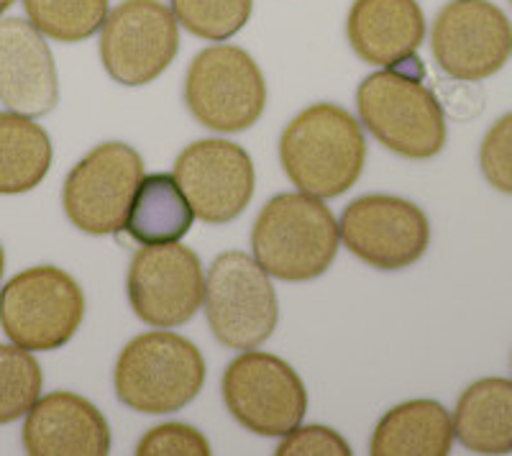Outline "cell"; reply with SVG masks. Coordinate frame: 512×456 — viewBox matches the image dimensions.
<instances>
[{"label":"cell","instance_id":"8992f818","mask_svg":"<svg viewBox=\"0 0 512 456\" xmlns=\"http://www.w3.org/2000/svg\"><path fill=\"white\" fill-rule=\"evenodd\" d=\"M203 303L210 331L226 349L262 346L280 321L269 275L244 252H226L210 264Z\"/></svg>","mask_w":512,"mask_h":456},{"label":"cell","instance_id":"d6986e66","mask_svg":"<svg viewBox=\"0 0 512 456\" xmlns=\"http://www.w3.org/2000/svg\"><path fill=\"white\" fill-rule=\"evenodd\" d=\"M454 421L436 400H410L392 408L372 436L374 456H446Z\"/></svg>","mask_w":512,"mask_h":456},{"label":"cell","instance_id":"5b68a950","mask_svg":"<svg viewBox=\"0 0 512 456\" xmlns=\"http://www.w3.org/2000/svg\"><path fill=\"white\" fill-rule=\"evenodd\" d=\"M85 316L80 285L59 267H31L0 290V326L26 351L70 344Z\"/></svg>","mask_w":512,"mask_h":456},{"label":"cell","instance_id":"5bb4252c","mask_svg":"<svg viewBox=\"0 0 512 456\" xmlns=\"http://www.w3.org/2000/svg\"><path fill=\"white\" fill-rule=\"evenodd\" d=\"M175 180L200 221L223 226L246 211L254 195V164L233 141L203 139L182 149Z\"/></svg>","mask_w":512,"mask_h":456},{"label":"cell","instance_id":"ac0fdd59","mask_svg":"<svg viewBox=\"0 0 512 456\" xmlns=\"http://www.w3.org/2000/svg\"><path fill=\"white\" fill-rule=\"evenodd\" d=\"M454 436L474 454H512V382L487 377L466 387L456 405Z\"/></svg>","mask_w":512,"mask_h":456},{"label":"cell","instance_id":"484cf974","mask_svg":"<svg viewBox=\"0 0 512 456\" xmlns=\"http://www.w3.org/2000/svg\"><path fill=\"white\" fill-rule=\"evenodd\" d=\"M139 456H208L210 444L203 433L185 423H164L152 428L136 446Z\"/></svg>","mask_w":512,"mask_h":456},{"label":"cell","instance_id":"3957f363","mask_svg":"<svg viewBox=\"0 0 512 456\" xmlns=\"http://www.w3.org/2000/svg\"><path fill=\"white\" fill-rule=\"evenodd\" d=\"M338 241L341 234L331 208L308 193L274 195L251 231L259 267L285 282H308L323 275L336 259Z\"/></svg>","mask_w":512,"mask_h":456},{"label":"cell","instance_id":"83f0119b","mask_svg":"<svg viewBox=\"0 0 512 456\" xmlns=\"http://www.w3.org/2000/svg\"><path fill=\"white\" fill-rule=\"evenodd\" d=\"M13 3H16V0H0V16H3V13H6Z\"/></svg>","mask_w":512,"mask_h":456},{"label":"cell","instance_id":"30bf717a","mask_svg":"<svg viewBox=\"0 0 512 456\" xmlns=\"http://www.w3.org/2000/svg\"><path fill=\"white\" fill-rule=\"evenodd\" d=\"M177 52V18L159 0H123L105 18L100 59L108 75L126 88L157 80L175 62Z\"/></svg>","mask_w":512,"mask_h":456},{"label":"cell","instance_id":"277c9868","mask_svg":"<svg viewBox=\"0 0 512 456\" xmlns=\"http://www.w3.org/2000/svg\"><path fill=\"white\" fill-rule=\"evenodd\" d=\"M113 382L126 408L164 416L198 398L205 382V359L192 341L169 331H152L128 341L116 362Z\"/></svg>","mask_w":512,"mask_h":456},{"label":"cell","instance_id":"f546056e","mask_svg":"<svg viewBox=\"0 0 512 456\" xmlns=\"http://www.w3.org/2000/svg\"><path fill=\"white\" fill-rule=\"evenodd\" d=\"M510 3H512V0H510Z\"/></svg>","mask_w":512,"mask_h":456},{"label":"cell","instance_id":"8fae6325","mask_svg":"<svg viewBox=\"0 0 512 456\" xmlns=\"http://www.w3.org/2000/svg\"><path fill=\"white\" fill-rule=\"evenodd\" d=\"M346 249L369 267H413L431 244V223L418 205L395 195H364L346 205L338 223Z\"/></svg>","mask_w":512,"mask_h":456},{"label":"cell","instance_id":"7402d4cb","mask_svg":"<svg viewBox=\"0 0 512 456\" xmlns=\"http://www.w3.org/2000/svg\"><path fill=\"white\" fill-rule=\"evenodd\" d=\"M24 8L41 34L64 44L90 39L108 18V0H24Z\"/></svg>","mask_w":512,"mask_h":456},{"label":"cell","instance_id":"2e32d148","mask_svg":"<svg viewBox=\"0 0 512 456\" xmlns=\"http://www.w3.org/2000/svg\"><path fill=\"white\" fill-rule=\"evenodd\" d=\"M24 446L31 456H105L111 451V428L90 400L52 392L26 413Z\"/></svg>","mask_w":512,"mask_h":456},{"label":"cell","instance_id":"4fadbf2b","mask_svg":"<svg viewBox=\"0 0 512 456\" xmlns=\"http://www.w3.org/2000/svg\"><path fill=\"white\" fill-rule=\"evenodd\" d=\"M205 277L200 257L180 241L144 246L128 267V300L146 326L175 328L203 305Z\"/></svg>","mask_w":512,"mask_h":456},{"label":"cell","instance_id":"cb8c5ba5","mask_svg":"<svg viewBox=\"0 0 512 456\" xmlns=\"http://www.w3.org/2000/svg\"><path fill=\"white\" fill-rule=\"evenodd\" d=\"M177 24L208 41L239 34L251 16V0H172Z\"/></svg>","mask_w":512,"mask_h":456},{"label":"cell","instance_id":"4316f807","mask_svg":"<svg viewBox=\"0 0 512 456\" xmlns=\"http://www.w3.org/2000/svg\"><path fill=\"white\" fill-rule=\"evenodd\" d=\"M351 446L333 428L305 426L292 428L280 446L277 456H349Z\"/></svg>","mask_w":512,"mask_h":456},{"label":"cell","instance_id":"603a6c76","mask_svg":"<svg viewBox=\"0 0 512 456\" xmlns=\"http://www.w3.org/2000/svg\"><path fill=\"white\" fill-rule=\"evenodd\" d=\"M41 395V367L31 351L0 344V426L26 416Z\"/></svg>","mask_w":512,"mask_h":456},{"label":"cell","instance_id":"52a82bcc","mask_svg":"<svg viewBox=\"0 0 512 456\" xmlns=\"http://www.w3.org/2000/svg\"><path fill=\"white\" fill-rule=\"evenodd\" d=\"M185 103L205 129L236 134L262 118L267 82L244 49L218 44L192 59L185 77Z\"/></svg>","mask_w":512,"mask_h":456},{"label":"cell","instance_id":"d4e9b609","mask_svg":"<svg viewBox=\"0 0 512 456\" xmlns=\"http://www.w3.org/2000/svg\"><path fill=\"white\" fill-rule=\"evenodd\" d=\"M479 164L492 188L512 195V113L487 131L479 149Z\"/></svg>","mask_w":512,"mask_h":456},{"label":"cell","instance_id":"44dd1931","mask_svg":"<svg viewBox=\"0 0 512 456\" xmlns=\"http://www.w3.org/2000/svg\"><path fill=\"white\" fill-rule=\"evenodd\" d=\"M52 157V139L31 116L0 113V195H21L41 185Z\"/></svg>","mask_w":512,"mask_h":456},{"label":"cell","instance_id":"9c48e42d","mask_svg":"<svg viewBox=\"0 0 512 456\" xmlns=\"http://www.w3.org/2000/svg\"><path fill=\"white\" fill-rule=\"evenodd\" d=\"M141 180L144 159L136 149L121 141L100 144L67 175L62 190L64 213L85 234H118L126 226L131 198Z\"/></svg>","mask_w":512,"mask_h":456},{"label":"cell","instance_id":"9a60e30c","mask_svg":"<svg viewBox=\"0 0 512 456\" xmlns=\"http://www.w3.org/2000/svg\"><path fill=\"white\" fill-rule=\"evenodd\" d=\"M59 98L57 65L41 31L24 18L0 21V103L21 116H47Z\"/></svg>","mask_w":512,"mask_h":456},{"label":"cell","instance_id":"7a4b0ae2","mask_svg":"<svg viewBox=\"0 0 512 456\" xmlns=\"http://www.w3.org/2000/svg\"><path fill=\"white\" fill-rule=\"evenodd\" d=\"M280 159L292 185L315 198H338L364 172L367 141L346 108L315 103L292 118L280 139Z\"/></svg>","mask_w":512,"mask_h":456},{"label":"cell","instance_id":"e0dca14e","mask_svg":"<svg viewBox=\"0 0 512 456\" xmlns=\"http://www.w3.org/2000/svg\"><path fill=\"white\" fill-rule=\"evenodd\" d=\"M346 34L364 62L392 67L415 57L425 39V16L418 0H354Z\"/></svg>","mask_w":512,"mask_h":456},{"label":"cell","instance_id":"f1b7e54d","mask_svg":"<svg viewBox=\"0 0 512 456\" xmlns=\"http://www.w3.org/2000/svg\"><path fill=\"white\" fill-rule=\"evenodd\" d=\"M3 269H6V254H3V246H0V280H3Z\"/></svg>","mask_w":512,"mask_h":456},{"label":"cell","instance_id":"6da1fadb","mask_svg":"<svg viewBox=\"0 0 512 456\" xmlns=\"http://www.w3.org/2000/svg\"><path fill=\"white\" fill-rule=\"evenodd\" d=\"M423 65L410 57L361 82L356 108L369 134L405 159H431L446 144V118L433 90L423 82Z\"/></svg>","mask_w":512,"mask_h":456},{"label":"cell","instance_id":"7c38bea8","mask_svg":"<svg viewBox=\"0 0 512 456\" xmlns=\"http://www.w3.org/2000/svg\"><path fill=\"white\" fill-rule=\"evenodd\" d=\"M431 47L448 77L477 82L510 62L512 24L489 0H451L436 16Z\"/></svg>","mask_w":512,"mask_h":456},{"label":"cell","instance_id":"ba28073f","mask_svg":"<svg viewBox=\"0 0 512 456\" xmlns=\"http://www.w3.org/2000/svg\"><path fill=\"white\" fill-rule=\"evenodd\" d=\"M223 403L246 431L280 439L303 423L308 392L287 362L264 351H246L223 375Z\"/></svg>","mask_w":512,"mask_h":456},{"label":"cell","instance_id":"ffe728a7","mask_svg":"<svg viewBox=\"0 0 512 456\" xmlns=\"http://www.w3.org/2000/svg\"><path fill=\"white\" fill-rule=\"evenodd\" d=\"M195 213L175 175H144L126 216V234L144 246L172 244L190 231Z\"/></svg>","mask_w":512,"mask_h":456}]
</instances>
